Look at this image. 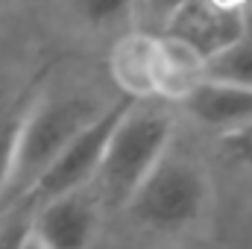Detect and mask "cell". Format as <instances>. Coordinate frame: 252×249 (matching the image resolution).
<instances>
[{
    "label": "cell",
    "mask_w": 252,
    "mask_h": 249,
    "mask_svg": "<svg viewBox=\"0 0 252 249\" xmlns=\"http://www.w3.org/2000/svg\"><path fill=\"white\" fill-rule=\"evenodd\" d=\"M106 106L88 97H41L32 100L18 126L9 173L0 190V211L18 208L44 170L59 158L64 147L91 124Z\"/></svg>",
    "instance_id": "cell-1"
},
{
    "label": "cell",
    "mask_w": 252,
    "mask_h": 249,
    "mask_svg": "<svg viewBox=\"0 0 252 249\" xmlns=\"http://www.w3.org/2000/svg\"><path fill=\"white\" fill-rule=\"evenodd\" d=\"M170 138H173V121L158 100L126 103L109 132L97 176L91 182L97 185L109 208L124 211L129 196L170 150Z\"/></svg>",
    "instance_id": "cell-2"
},
{
    "label": "cell",
    "mask_w": 252,
    "mask_h": 249,
    "mask_svg": "<svg viewBox=\"0 0 252 249\" xmlns=\"http://www.w3.org/2000/svg\"><path fill=\"white\" fill-rule=\"evenodd\" d=\"M208 205V179L202 167L173 150L147 173L124 211L150 232H182L193 226Z\"/></svg>",
    "instance_id": "cell-3"
},
{
    "label": "cell",
    "mask_w": 252,
    "mask_h": 249,
    "mask_svg": "<svg viewBox=\"0 0 252 249\" xmlns=\"http://www.w3.org/2000/svg\"><path fill=\"white\" fill-rule=\"evenodd\" d=\"M126 103H129V100L121 97L118 103L106 106V109L59 153V158L44 170V176L32 185V190H30L18 205L27 208V211H32L35 205H41V202H47V199H56V196L73 193V190H85V187L91 185L94 176H97V167H100V158H103L109 132H112L115 121L121 118V112H124Z\"/></svg>",
    "instance_id": "cell-4"
},
{
    "label": "cell",
    "mask_w": 252,
    "mask_h": 249,
    "mask_svg": "<svg viewBox=\"0 0 252 249\" xmlns=\"http://www.w3.org/2000/svg\"><path fill=\"white\" fill-rule=\"evenodd\" d=\"M97 199L85 187L35 205L27 223L41 249H88L97 232Z\"/></svg>",
    "instance_id": "cell-5"
},
{
    "label": "cell",
    "mask_w": 252,
    "mask_h": 249,
    "mask_svg": "<svg viewBox=\"0 0 252 249\" xmlns=\"http://www.w3.org/2000/svg\"><path fill=\"white\" fill-rule=\"evenodd\" d=\"M164 35L176 38L202 62H208L244 35V18L211 6L208 0H179L170 12Z\"/></svg>",
    "instance_id": "cell-6"
},
{
    "label": "cell",
    "mask_w": 252,
    "mask_h": 249,
    "mask_svg": "<svg viewBox=\"0 0 252 249\" xmlns=\"http://www.w3.org/2000/svg\"><path fill=\"white\" fill-rule=\"evenodd\" d=\"M179 103L196 124L208 126L220 135H229L252 124V88L199 79Z\"/></svg>",
    "instance_id": "cell-7"
},
{
    "label": "cell",
    "mask_w": 252,
    "mask_h": 249,
    "mask_svg": "<svg viewBox=\"0 0 252 249\" xmlns=\"http://www.w3.org/2000/svg\"><path fill=\"white\" fill-rule=\"evenodd\" d=\"M158 35L126 32L109 53V73L126 100H156Z\"/></svg>",
    "instance_id": "cell-8"
},
{
    "label": "cell",
    "mask_w": 252,
    "mask_h": 249,
    "mask_svg": "<svg viewBox=\"0 0 252 249\" xmlns=\"http://www.w3.org/2000/svg\"><path fill=\"white\" fill-rule=\"evenodd\" d=\"M202 59L170 35H158L156 100H182L202 79Z\"/></svg>",
    "instance_id": "cell-9"
},
{
    "label": "cell",
    "mask_w": 252,
    "mask_h": 249,
    "mask_svg": "<svg viewBox=\"0 0 252 249\" xmlns=\"http://www.w3.org/2000/svg\"><path fill=\"white\" fill-rule=\"evenodd\" d=\"M202 79L252 88V38L250 35H241L226 50L211 56L208 62L202 64Z\"/></svg>",
    "instance_id": "cell-10"
},
{
    "label": "cell",
    "mask_w": 252,
    "mask_h": 249,
    "mask_svg": "<svg viewBox=\"0 0 252 249\" xmlns=\"http://www.w3.org/2000/svg\"><path fill=\"white\" fill-rule=\"evenodd\" d=\"M30 103L32 100H18V97L0 91V190H3V182H6V173H9V161H12V147H15L18 126L24 121Z\"/></svg>",
    "instance_id": "cell-11"
},
{
    "label": "cell",
    "mask_w": 252,
    "mask_h": 249,
    "mask_svg": "<svg viewBox=\"0 0 252 249\" xmlns=\"http://www.w3.org/2000/svg\"><path fill=\"white\" fill-rule=\"evenodd\" d=\"M85 27H115L132 12L135 0H64Z\"/></svg>",
    "instance_id": "cell-12"
},
{
    "label": "cell",
    "mask_w": 252,
    "mask_h": 249,
    "mask_svg": "<svg viewBox=\"0 0 252 249\" xmlns=\"http://www.w3.org/2000/svg\"><path fill=\"white\" fill-rule=\"evenodd\" d=\"M220 150L226 153L229 161L252 170V124L241 126L229 135H220Z\"/></svg>",
    "instance_id": "cell-13"
},
{
    "label": "cell",
    "mask_w": 252,
    "mask_h": 249,
    "mask_svg": "<svg viewBox=\"0 0 252 249\" xmlns=\"http://www.w3.org/2000/svg\"><path fill=\"white\" fill-rule=\"evenodd\" d=\"M208 3L217 6V9H223V12H232V15H244V9H247L250 0H208Z\"/></svg>",
    "instance_id": "cell-14"
},
{
    "label": "cell",
    "mask_w": 252,
    "mask_h": 249,
    "mask_svg": "<svg viewBox=\"0 0 252 249\" xmlns=\"http://www.w3.org/2000/svg\"><path fill=\"white\" fill-rule=\"evenodd\" d=\"M241 18H244V35H250V38H252V0L247 3V9H244V15H241Z\"/></svg>",
    "instance_id": "cell-15"
},
{
    "label": "cell",
    "mask_w": 252,
    "mask_h": 249,
    "mask_svg": "<svg viewBox=\"0 0 252 249\" xmlns=\"http://www.w3.org/2000/svg\"><path fill=\"white\" fill-rule=\"evenodd\" d=\"M18 249H41V244H38V241H35V238L27 232V238L21 241V247H18Z\"/></svg>",
    "instance_id": "cell-16"
},
{
    "label": "cell",
    "mask_w": 252,
    "mask_h": 249,
    "mask_svg": "<svg viewBox=\"0 0 252 249\" xmlns=\"http://www.w3.org/2000/svg\"><path fill=\"white\" fill-rule=\"evenodd\" d=\"M6 3H9V0H0V9H3V6H6Z\"/></svg>",
    "instance_id": "cell-17"
}]
</instances>
